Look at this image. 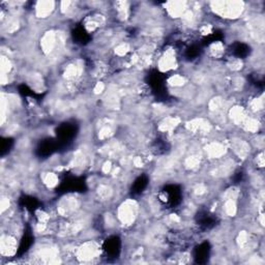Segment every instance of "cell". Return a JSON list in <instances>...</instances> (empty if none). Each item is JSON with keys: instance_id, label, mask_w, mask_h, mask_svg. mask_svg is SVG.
<instances>
[{"instance_id": "6da1fadb", "label": "cell", "mask_w": 265, "mask_h": 265, "mask_svg": "<svg viewBox=\"0 0 265 265\" xmlns=\"http://www.w3.org/2000/svg\"><path fill=\"white\" fill-rule=\"evenodd\" d=\"M99 253V248L92 243H87L83 245L78 252V258H80L84 261H90L92 259L98 258Z\"/></svg>"}, {"instance_id": "7a4b0ae2", "label": "cell", "mask_w": 265, "mask_h": 265, "mask_svg": "<svg viewBox=\"0 0 265 265\" xmlns=\"http://www.w3.org/2000/svg\"><path fill=\"white\" fill-rule=\"evenodd\" d=\"M17 248V240L11 235L2 236L1 240V254L5 257H11L16 253Z\"/></svg>"}]
</instances>
